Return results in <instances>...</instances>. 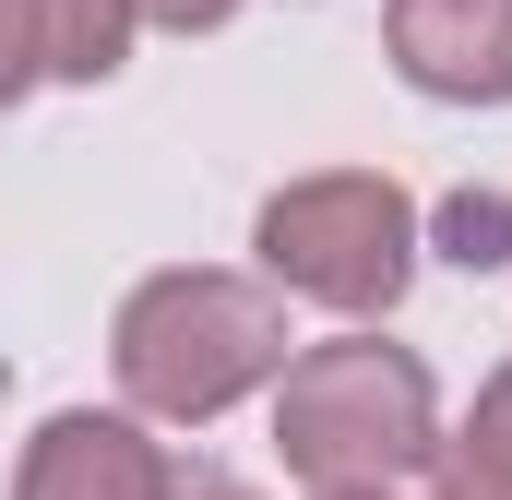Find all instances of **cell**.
<instances>
[{
	"label": "cell",
	"instance_id": "277c9868",
	"mask_svg": "<svg viewBox=\"0 0 512 500\" xmlns=\"http://www.w3.org/2000/svg\"><path fill=\"white\" fill-rule=\"evenodd\" d=\"M393 72L441 108H512V0H393Z\"/></svg>",
	"mask_w": 512,
	"mask_h": 500
},
{
	"label": "cell",
	"instance_id": "5b68a950",
	"mask_svg": "<svg viewBox=\"0 0 512 500\" xmlns=\"http://www.w3.org/2000/svg\"><path fill=\"white\" fill-rule=\"evenodd\" d=\"M179 489V465L131 429V417H48L36 441H24V477H12V500H167Z\"/></svg>",
	"mask_w": 512,
	"mask_h": 500
},
{
	"label": "cell",
	"instance_id": "52a82bcc",
	"mask_svg": "<svg viewBox=\"0 0 512 500\" xmlns=\"http://www.w3.org/2000/svg\"><path fill=\"white\" fill-rule=\"evenodd\" d=\"M429 239H441V262H465V274H489V262H512V191H453Z\"/></svg>",
	"mask_w": 512,
	"mask_h": 500
},
{
	"label": "cell",
	"instance_id": "ba28073f",
	"mask_svg": "<svg viewBox=\"0 0 512 500\" xmlns=\"http://www.w3.org/2000/svg\"><path fill=\"white\" fill-rule=\"evenodd\" d=\"M453 453H465V477L512 489V370L489 381V393H477V417H465V441H453Z\"/></svg>",
	"mask_w": 512,
	"mask_h": 500
},
{
	"label": "cell",
	"instance_id": "8992f818",
	"mask_svg": "<svg viewBox=\"0 0 512 500\" xmlns=\"http://www.w3.org/2000/svg\"><path fill=\"white\" fill-rule=\"evenodd\" d=\"M131 0H0V72H12V96H36V84H108L131 48Z\"/></svg>",
	"mask_w": 512,
	"mask_h": 500
},
{
	"label": "cell",
	"instance_id": "7c38bea8",
	"mask_svg": "<svg viewBox=\"0 0 512 500\" xmlns=\"http://www.w3.org/2000/svg\"><path fill=\"white\" fill-rule=\"evenodd\" d=\"M322 500H382V489H322Z\"/></svg>",
	"mask_w": 512,
	"mask_h": 500
},
{
	"label": "cell",
	"instance_id": "9c48e42d",
	"mask_svg": "<svg viewBox=\"0 0 512 500\" xmlns=\"http://www.w3.org/2000/svg\"><path fill=\"white\" fill-rule=\"evenodd\" d=\"M131 12H143V24H167V36H203V24H227L239 0H131Z\"/></svg>",
	"mask_w": 512,
	"mask_h": 500
},
{
	"label": "cell",
	"instance_id": "8fae6325",
	"mask_svg": "<svg viewBox=\"0 0 512 500\" xmlns=\"http://www.w3.org/2000/svg\"><path fill=\"white\" fill-rule=\"evenodd\" d=\"M441 500H512V489H489V477H453V489H441Z\"/></svg>",
	"mask_w": 512,
	"mask_h": 500
},
{
	"label": "cell",
	"instance_id": "6da1fadb",
	"mask_svg": "<svg viewBox=\"0 0 512 500\" xmlns=\"http://www.w3.org/2000/svg\"><path fill=\"white\" fill-rule=\"evenodd\" d=\"M108 358H120V393L143 417L203 429V417H227L251 381H286V298L251 286V274H215V262L155 274V286H131Z\"/></svg>",
	"mask_w": 512,
	"mask_h": 500
},
{
	"label": "cell",
	"instance_id": "30bf717a",
	"mask_svg": "<svg viewBox=\"0 0 512 500\" xmlns=\"http://www.w3.org/2000/svg\"><path fill=\"white\" fill-rule=\"evenodd\" d=\"M167 500H251V489H239V477H215V465H179V489H167Z\"/></svg>",
	"mask_w": 512,
	"mask_h": 500
},
{
	"label": "cell",
	"instance_id": "3957f363",
	"mask_svg": "<svg viewBox=\"0 0 512 500\" xmlns=\"http://www.w3.org/2000/svg\"><path fill=\"white\" fill-rule=\"evenodd\" d=\"M262 274L286 298H322V310L370 322V310L405 298V274H417V215H405V191L370 179V167L298 179V191L262 203Z\"/></svg>",
	"mask_w": 512,
	"mask_h": 500
},
{
	"label": "cell",
	"instance_id": "7a4b0ae2",
	"mask_svg": "<svg viewBox=\"0 0 512 500\" xmlns=\"http://www.w3.org/2000/svg\"><path fill=\"white\" fill-rule=\"evenodd\" d=\"M274 441L310 489H393L441 453V405L429 370L382 346V334H346V346H310L274 381Z\"/></svg>",
	"mask_w": 512,
	"mask_h": 500
}]
</instances>
